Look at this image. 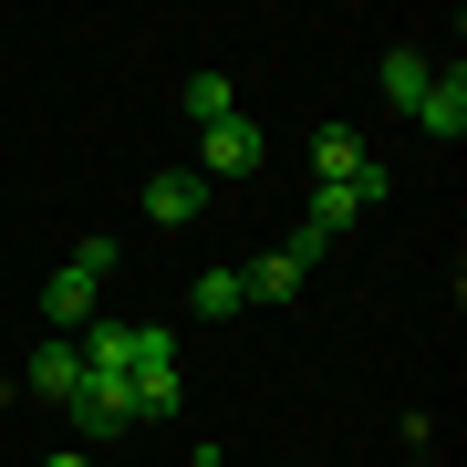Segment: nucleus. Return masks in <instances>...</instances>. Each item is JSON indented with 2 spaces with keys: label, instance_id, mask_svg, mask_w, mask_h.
<instances>
[{
  "label": "nucleus",
  "instance_id": "obj_1",
  "mask_svg": "<svg viewBox=\"0 0 467 467\" xmlns=\"http://www.w3.org/2000/svg\"><path fill=\"white\" fill-rule=\"evenodd\" d=\"M73 426H84L94 447H104V436H125V426H135V374H84V395H73Z\"/></svg>",
  "mask_w": 467,
  "mask_h": 467
},
{
  "label": "nucleus",
  "instance_id": "obj_12",
  "mask_svg": "<svg viewBox=\"0 0 467 467\" xmlns=\"http://www.w3.org/2000/svg\"><path fill=\"white\" fill-rule=\"evenodd\" d=\"M187 115H198V125H229V115H239L229 73H187Z\"/></svg>",
  "mask_w": 467,
  "mask_h": 467
},
{
  "label": "nucleus",
  "instance_id": "obj_11",
  "mask_svg": "<svg viewBox=\"0 0 467 467\" xmlns=\"http://www.w3.org/2000/svg\"><path fill=\"white\" fill-rule=\"evenodd\" d=\"M426 73H436V63H426L416 42H405V52H384V104H405V115H416V94H426Z\"/></svg>",
  "mask_w": 467,
  "mask_h": 467
},
{
  "label": "nucleus",
  "instance_id": "obj_3",
  "mask_svg": "<svg viewBox=\"0 0 467 467\" xmlns=\"http://www.w3.org/2000/svg\"><path fill=\"white\" fill-rule=\"evenodd\" d=\"M198 156H208V177H260V125H250V115L198 125Z\"/></svg>",
  "mask_w": 467,
  "mask_h": 467
},
{
  "label": "nucleus",
  "instance_id": "obj_15",
  "mask_svg": "<svg viewBox=\"0 0 467 467\" xmlns=\"http://www.w3.org/2000/svg\"><path fill=\"white\" fill-rule=\"evenodd\" d=\"M42 467H94V457H84V447H63V457H42Z\"/></svg>",
  "mask_w": 467,
  "mask_h": 467
},
{
  "label": "nucleus",
  "instance_id": "obj_16",
  "mask_svg": "<svg viewBox=\"0 0 467 467\" xmlns=\"http://www.w3.org/2000/svg\"><path fill=\"white\" fill-rule=\"evenodd\" d=\"M198 467H229V457H218V447H198Z\"/></svg>",
  "mask_w": 467,
  "mask_h": 467
},
{
  "label": "nucleus",
  "instance_id": "obj_7",
  "mask_svg": "<svg viewBox=\"0 0 467 467\" xmlns=\"http://www.w3.org/2000/svg\"><path fill=\"white\" fill-rule=\"evenodd\" d=\"M208 208V177H187V167H167V177H146V218L156 229H187V218Z\"/></svg>",
  "mask_w": 467,
  "mask_h": 467
},
{
  "label": "nucleus",
  "instance_id": "obj_8",
  "mask_svg": "<svg viewBox=\"0 0 467 467\" xmlns=\"http://www.w3.org/2000/svg\"><path fill=\"white\" fill-rule=\"evenodd\" d=\"M73 353H84V374H135V322H84V333H73Z\"/></svg>",
  "mask_w": 467,
  "mask_h": 467
},
{
  "label": "nucleus",
  "instance_id": "obj_14",
  "mask_svg": "<svg viewBox=\"0 0 467 467\" xmlns=\"http://www.w3.org/2000/svg\"><path fill=\"white\" fill-rule=\"evenodd\" d=\"M135 374H177V333L167 322H135Z\"/></svg>",
  "mask_w": 467,
  "mask_h": 467
},
{
  "label": "nucleus",
  "instance_id": "obj_9",
  "mask_svg": "<svg viewBox=\"0 0 467 467\" xmlns=\"http://www.w3.org/2000/svg\"><path fill=\"white\" fill-rule=\"evenodd\" d=\"M301 281H312V260H301V250H270V260L239 270V291H250V301H291Z\"/></svg>",
  "mask_w": 467,
  "mask_h": 467
},
{
  "label": "nucleus",
  "instance_id": "obj_2",
  "mask_svg": "<svg viewBox=\"0 0 467 467\" xmlns=\"http://www.w3.org/2000/svg\"><path fill=\"white\" fill-rule=\"evenodd\" d=\"M416 125L436 135V146H457V135H467V73H457V63H436V73H426V94H416Z\"/></svg>",
  "mask_w": 467,
  "mask_h": 467
},
{
  "label": "nucleus",
  "instance_id": "obj_5",
  "mask_svg": "<svg viewBox=\"0 0 467 467\" xmlns=\"http://www.w3.org/2000/svg\"><path fill=\"white\" fill-rule=\"evenodd\" d=\"M374 198H384V167H374V177H353V187H312V239L333 250V239H343V229H353V218H364Z\"/></svg>",
  "mask_w": 467,
  "mask_h": 467
},
{
  "label": "nucleus",
  "instance_id": "obj_6",
  "mask_svg": "<svg viewBox=\"0 0 467 467\" xmlns=\"http://www.w3.org/2000/svg\"><path fill=\"white\" fill-rule=\"evenodd\" d=\"M32 395H52V405H73V395H84V353H73V333L32 343Z\"/></svg>",
  "mask_w": 467,
  "mask_h": 467
},
{
  "label": "nucleus",
  "instance_id": "obj_10",
  "mask_svg": "<svg viewBox=\"0 0 467 467\" xmlns=\"http://www.w3.org/2000/svg\"><path fill=\"white\" fill-rule=\"evenodd\" d=\"M42 312H52V322H94V270H84V260H63V270L42 281Z\"/></svg>",
  "mask_w": 467,
  "mask_h": 467
},
{
  "label": "nucleus",
  "instance_id": "obj_4",
  "mask_svg": "<svg viewBox=\"0 0 467 467\" xmlns=\"http://www.w3.org/2000/svg\"><path fill=\"white\" fill-rule=\"evenodd\" d=\"M384 156H364V135L353 125H322L312 135V187H353V177H374Z\"/></svg>",
  "mask_w": 467,
  "mask_h": 467
},
{
  "label": "nucleus",
  "instance_id": "obj_13",
  "mask_svg": "<svg viewBox=\"0 0 467 467\" xmlns=\"http://www.w3.org/2000/svg\"><path fill=\"white\" fill-rule=\"evenodd\" d=\"M239 301H250V291H239V270H198V322H229Z\"/></svg>",
  "mask_w": 467,
  "mask_h": 467
}]
</instances>
